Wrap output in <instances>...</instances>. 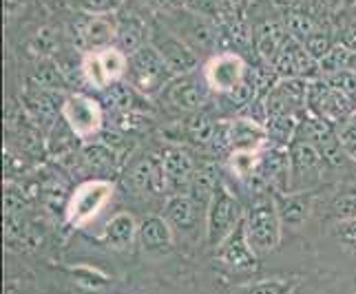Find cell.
Masks as SVG:
<instances>
[{
  "mask_svg": "<svg viewBox=\"0 0 356 294\" xmlns=\"http://www.w3.org/2000/svg\"><path fill=\"white\" fill-rule=\"evenodd\" d=\"M243 228L257 254L273 252L281 243V232H284L275 197L257 199L243 217Z\"/></svg>",
  "mask_w": 356,
  "mask_h": 294,
  "instance_id": "cell-1",
  "label": "cell"
},
{
  "mask_svg": "<svg viewBox=\"0 0 356 294\" xmlns=\"http://www.w3.org/2000/svg\"><path fill=\"white\" fill-rule=\"evenodd\" d=\"M115 186L108 179H89L69 195L65 217L73 228L89 226L113 199Z\"/></svg>",
  "mask_w": 356,
  "mask_h": 294,
  "instance_id": "cell-2",
  "label": "cell"
},
{
  "mask_svg": "<svg viewBox=\"0 0 356 294\" xmlns=\"http://www.w3.org/2000/svg\"><path fill=\"white\" fill-rule=\"evenodd\" d=\"M243 208L239 199L230 193V188L222 181L217 186L211 204L206 208V243L217 248L226 237H230L235 228L243 222Z\"/></svg>",
  "mask_w": 356,
  "mask_h": 294,
  "instance_id": "cell-3",
  "label": "cell"
},
{
  "mask_svg": "<svg viewBox=\"0 0 356 294\" xmlns=\"http://www.w3.org/2000/svg\"><path fill=\"white\" fill-rule=\"evenodd\" d=\"M129 84L144 95H155L173 80L162 54L155 44H144L140 51L129 56Z\"/></svg>",
  "mask_w": 356,
  "mask_h": 294,
  "instance_id": "cell-4",
  "label": "cell"
},
{
  "mask_svg": "<svg viewBox=\"0 0 356 294\" xmlns=\"http://www.w3.org/2000/svg\"><path fill=\"white\" fill-rule=\"evenodd\" d=\"M308 113L325 120L334 129L356 113V100L334 89L323 78L310 80L308 87Z\"/></svg>",
  "mask_w": 356,
  "mask_h": 294,
  "instance_id": "cell-5",
  "label": "cell"
},
{
  "mask_svg": "<svg viewBox=\"0 0 356 294\" xmlns=\"http://www.w3.org/2000/svg\"><path fill=\"white\" fill-rule=\"evenodd\" d=\"M60 117L67 122V126L78 140H89L102 131L104 111L100 100L84 93H73L60 106Z\"/></svg>",
  "mask_w": 356,
  "mask_h": 294,
  "instance_id": "cell-6",
  "label": "cell"
},
{
  "mask_svg": "<svg viewBox=\"0 0 356 294\" xmlns=\"http://www.w3.org/2000/svg\"><path fill=\"white\" fill-rule=\"evenodd\" d=\"M250 67L235 51H222L213 56L204 67V80L208 89L219 95H228L248 78Z\"/></svg>",
  "mask_w": 356,
  "mask_h": 294,
  "instance_id": "cell-7",
  "label": "cell"
},
{
  "mask_svg": "<svg viewBox=\"0 0 356 294\" xmlns=\"http://www.w3.org/2000/svg\"><path fill=\"white\" fill-rule=\"evenodd\" d=\"M325 159L308 142L294 140L290 144V193H305L310 183L321 179Z\"/></svg>",
  "mask_w": 356,
  "mask_h": 294,
  "instance_id": "cell-8",
  "label": "cell"
},
{
  "mask_svg": "<svg viewBox=\"0 0 356 294\" xmlns=\"http://www.w3.org/2000/svg\"><path fill=\"white\" fill-rule=\"evenodd\" d=\"M273 71L277 73V78H299V80H318L321 78V65L318 60H314L305 47L288 38L286 44L281 47V51L273 60Z\"/></svg>",
  "mask_w": 356,
  "mask_h": 294,
  "instance_id": "cell-9",
  "label": "cell"
},
{
  "mask_svg": "<svg viewBox=\"0 0 356 294\" xmlns=\"http://www.w3.org/2000/svg\"><path fill=\"white\" fill-rule=\"evenodd\" d=\"M73 35H76V44L84 54L102 51V49L115 47L118 24L113 22V18H108V14L106 16H87L73 24Z\"/></svg>",
  "mask_w": 356,
  "mask_h": 294,
  "instance_id": "cell-10",
  "label": "cell"
},
{
  "mask_svg": "<svg viewBox=\"0 0 356 294\" xmlns=\"http://www.w3.org/2000/svg\"><path fill=\"white\" fill-rule=\"evenodd\" d=\"M138 243L149 259H162L175 243V230L164 219V215H149L140 222V235Z\"/></svg>",
  "mask_w": 356,
  "mask_h": 294,
  "instance_id": "cell-11",
  "label": "cell"
},
{
  "mask_svg": "<svg viewBox=\"0 0 356 294\" xmlns=\"http://www.w3.org/2000/svg\"><path fill=\"white\" fill-rule=\"evenodd\" d=\"M211 93L213 91L208 89L204 76L197 78L195 73L175 78L166 89V97L170 100V104L177 106L179 111H188V113H200L202 108L206 106Z\"/></svg>",
  "mask_w": 356,
  "mask_h": 294,
  "instance_id": "cell-12",
  "label": "cell"
},
{
  "mask_svg": "<svg viewBox=\"0 0 356 294\" xmlns=\"http://www.w3.org/2000/svg\"><path fill=\"white\" fill-rule=\"evenodd\" d=\"M215 259L224 263L230 270H252L259 261V254L250 246L248 235H245L243 222L235 228L230 237H226L219 246L215 248Z\"/></svg>",
  "mask_w": 356,
  "mask_h": 294,
  "instance_id": "cell-13",
  "label": "cell"
},
{
  "mask_svg": "<svg viewBox=\"0 0 356 294\" xmlns=\"http://www.w3.org/2000/svg\"><path fill=\"white\" fill-rule=\"evenodd\" d=\"M164 168V175L168 179L170 195H188V186L195 175V164L193 155L184 149V146H168V149L159 157Z\"/></svg>",
  "mask_w": 356,
  "mask_h": 294,
  "instance_id": "cell-14",
  "label": "cell"
},
{
  "mask_svg": "<svg viewBox=\"0 0 356 294\" xmlns=\"http://www.w3.org/2000/svg\"><path fill=\"white\" fill-rule=\"evenodd\" d=\"M202 211L206 213V208H202L191 197V195H170V197L166 199V206H164V219L175 232L191 235V232H195V228H197V224H200Z\"/></svg>",
  "mask_w": 356,
  "mask_h": 294,
  "instance_id": "cell-15",
  "label": "cell"
},
{
  "mask_svg": "<svg viewBox=\"0 0 356 294\" xmlns=\"http://www.w3.org/2000/svg\"><path fill=\"white\" fill-rule=\"evenodd\" d=\"M153 44L162 54L168 71L173 73V78L188 76V73H195V69H197V54H195V49L188 42L173 38V35H164L162 40Z\"/></svg>",
  "mask_w": 356,
  "mask_h": 294,
  "instance_id": "cell-16",
  "label": "cell"
},
{
  "mask_svg": "<svg viewBox=\"0 0 356 294\" xmlns=\"http://www.w3.org/2000/svg\"><path fill=\"white\" fill-rule=\"evenodd\" d=\"M140 235V222L131 213H118L104 226V243L113 250H129Z\"/></svg>",
  "mask_w": 356,
  "mask_h": 294,
  "instance_id": "cell-17",
  "label": "cell"
},
{
  "mask_svg": "<svg viewBox=\"0 0 356 294\" xmlns=\"http://www.w3.org/2000/svg\"><path fill=\"white\" fill-rule=\"evenodd\" d=\"M275 202L284 226L299 228L308 222L312 208V197L308 193H279Z\"/></svg>",
  "mask_w": 356,
  "mask_h": 294,
  "instance_id": "cell-18",
  "label": "cell"
},
{
  "mask_svg": "<svg viewBox=\"0 0 356 294\" xmlns=\"http://www.w3.org/2000/svg\"><path fill=\"white\" fill-rule=\"evenodd\" d=\"M219 183H222L219 181V166L215 162H202V164H197V168H195L193 181L188 186V195L202 208H208Z\"/></svg>",
  "mask_w": 356,
  "mask_h": 294,
  "instance_id": "cell-19",
  "label": "cell"
},
{
  "mask_svg": "<svg viewBox=\"0 0 356 294\" xmlns=\"http://www.w3.org/2000/svg\"><path fill=\"white\" fill-rule=\"evenodd\" d=\"M290 38L284 24L279 22H266L264 27L257 29V54H259L261 60H266L268 65H273V60L277 58V54L281 51V47L286 44V40Z\"/></svg>",
  "mask_w": 356,
  "mask_h": 294,
  "instance_id": "cell-20",
  "label": "cell"
},
{
  "mask_svg": "<svg viewBox=\"0 0 356 294\" xmlns=\"http://www.w3.org/2000/svg\"><path fill=\"white\" fill-rule=\"evenodd\" d=\"M284 27L288 31L290 38L294 40H299L301 44L310 38V35H314L316 31H321V24H318L308 11H303V9H290L286 11V16H284Z\"/></svg>",
  "mask_w": 356,
  "mask_h": 294,
  "instance_id": "cell-21",
  "label": "cell"
},
{
  "mask_svg": "<svg viewBox=\"0 0 356 294\" xmlns=\"http://www.w3.org/2000/svg\"><path fill=\"white\" fill-rule=\"evenodd\" d=\"M146 44V33H144V24L140 20H124L118 24V42L115 47L120 51H124L127 56H133L135 51Z\"/></svg>",
  "mask_w": 356,
  "mask_h": 294,
  "instance_id": "cell-22",
  "label": "cell"
},
{
  "mask_svg": "<svg viewBox=\"0 0 356 294\" xmlns=\"http://www.w3.org/2000/svg\"><path fill=\"white\" fill-rule=\"evenodd\" d=\"M102 102L106 104L108 111H115V113H129L133 111V104H135V93L133 87L129 82H115L111 87H106L102 91Z\"/></svg>",
  "mask_w": 356,
  "mask_h": 294,
  "instance_id": "cell-23",
  "label": "cell"
},
{
  "mask_svg": "<svg viewBox=\"0 0 356 294\" xmlns=\"http://www.w3.org/2000/svg\"><path fill=\"white\" fill-rule=\"evenodd\" d=\"M215 126H217V122H213L208 115L204 113H195L191 120H188V124H186V131H188V136L195 144H211L213 142V136H215Z\"/></svg>",
  "mask_w": 356,
  "mask_h": 294,
  "instance_id": "cell-24",
  "label": "cell"
},
{
  "mask_svg": "<svg viewBox=\"0 0 356 294\" xmlns=\"http://www.w3.org/2000/svg\"><path fill=\"white\" fill-rule=\"evenodd\" d=\"M294 284L286 279H266L254 281V284L241 286L235 294H292Z\"/></svg>",
  "mask_w": 356,
  "mask_h": 294,
  "instance_id": "cell-25",
  "label": "cell"
},
{
  "mask_svg": "<svg viewBox=\"0 0 356 294\" xmlns=\"http://www.w3.org/2000/svg\"><path fill=\"white\" fill-rule=\"evenodd\" d=\"M330 215H332L337 222L356 219V190L339 193L337 197L330 202Z\"/></svg>",
  "mask_w": 356,
  "mask_h": 294,
  "instance_id": "cell-26",
  "label": "cell"
},
{
  "mask_svg": "<svg viewBox=\"0 0 356 294\" xmlns=\"http://www.w3.org/2000/svg\"><path fill=\"white\" fill-rule=\"evenodd\" d=\"M82 157H84V164H87L91 170H106L113 166V151H108L102 144L87 146Z\"/></svg>",
  "mask_w": 356,
  "mask_h": 294,
  "instance_id": "cell-27",
  "label": "cell"
},
{
  "mask_svg": "<svg viewBox=\"0 0 356 294\" xmlns=\"http://www.w3.org/2000/svg\"><path fill=\"white\" fill-rule=\"evenodd\" d=\"M337 136H339L341 146L346 149L348 157L356 164V113L343 122L341 126H337Z\"/></svg>",
  "mask_w": 356,
  "mask_h": 294,
  "instance_id": "cell-28",
  "label": "cell"
},
{
  "mask_svg": "<svg viewBox=\"0 0 356 294\" xmlns=\"http://www.w3.org/2000/svg\"><path fill=\"white\" fill-rule=\"evenodd\" d=\"M303 47H305V51H308L314 60H318V63H321V60H323L330 51H332L334 42H332V38H330V35L321 29V31H316L314 35H310V38L303 42Z\"/></svg>",
  "mask_w": 356,
  "mask_h": 294,
  "instance_id": "cell-29",
  "label": "cell"
},
{
  "mask_svg": "<svg viewBox=\"0 0 356 294\" xmlns=\"http://www.w3.org/2000/svg\"><path fill=\"white\" fill-rule=\"evenodd\" d=\"M323 80L327 84H332L334 89L343 91L346 95H350V97H354V100H356V71H352V69H341V71L332 73V76H327Z\"/></svg>",
  "mask_w": 356,
  "mask_h": 294,
  "instance_id": "cell-30",
  "label": "cell"
},
{
  "mask_svg": "<svg viewBox=\"0 0 356 294\" xmlns=\"http://www.w3.org/2000/svg\"><path fill=\"white\" fill-rule=\"evenodd\" d=\"M334 237L343 248L356 252V219H348V222H337L334 226Z\"/></svg>",
  "mask_w": 356,
  "mask_h": 294,
  "instance_id": "cell-31",
  "label": "cell"
},
{
  "mask_svg": "<svg viewBox=\"0 0 356 294\" xmlns=\"http://www.w3.org/2000/svg\"><path fill=\"white\" fill-rule=\"evenodd\" d=\"M124 0H80L82 11H87L89 16H106L113 9H118Z\"/></svg>",
  "mask_w": 356,
  "mask_h": 294,
  "instance_id": "cell-32",
  "label": "cell"
},
{
  "mask_svg": "<svg viewBox=\"0 0 356 294\" xmlns=\"http://www.w3.org/2000/svg\"><path fill=\"white\" fill-rule=\"evenodd\" d=\"M35 78H38V87L40 89H60V87H63V78H60V71L54 65L40 67L38 73H35Z\"/></svg>",
  "mask_w": 356,
  "mask_h": 294,
  "instance_id": "cell-33",
  "label": "cell"
},
{
  "mask_svg": "<svg viewBox=\"0 0 356 294\" xmlns=\"http://www.w3.org/2000/svg\"><path fill=\"white\" fill-rule=\"evenodd\" d=\"M243 5H245V0H219V7H222L230 18H237L241 14Z\"/></svg>",
  "mask_w": 356,
  "mask_h": 294,
  "instance_id": "cell-34",
  "label": "cell"
},
{
  "mask_svg": "<svg viewBox=\"0 0 356 294\" xmlns=\"http://www.w3.org/2000/svg\"><path fill=\"white\" fill-rule=\"evenodd\" d=\"M341 44H346V47L350 49V51L356 54V29H350V31L346 33V38H343Z\"/></svg>",
  "mask_w": 356,
  "mask_h": 294,
  "instance_id": "cell-35",
  "label": "cell"
},
{
  "mask_svg": "<svg viewBox=\"0 0 356 294\" xmlns=\"http://www.w3.org/2000/svg\"><path fill=\"white\" fill-rule=\"evenodd\" d=\"M321 3H323L325 7H337V5L341 3V0H321Z\"/></svg>",
  "mask_w": 356,
  "mask_h": 294,
  "instance_id": "cell-36",
  "label": "cell"
},
{
  "mask_svg": "<svg viewBox=\"0 0 356 294\" xmlns=\"http://www.w3.org/2000/svg\"><path fill=\"white\" fill-rule=\"evenodd\" d=\"M290 5H303V3H308V0H288Z\"/></svg>",
  "mask_w": 356,
  "mask_h": 294,
  "instance_id": "cell-37",
  "label": "cell"
}]
</instances>
